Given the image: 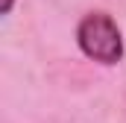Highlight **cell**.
I'll list each match as a JSON object with an SVG mask.
<instances>
[{"instance_id":"cell-1","label":"cell","mask_w":126,"mask_h":123,"mask_svg":"<svg viewBox=\"0 0 126 123\" xmlns=\"http://www.w3.org/2000/svg\"><path fill=\"white\" fill-rule=\"evenodd\" d=\"M76 44L88 59L100 64H117L123 59V35L114 18L106 12H91L76 27Z\"/></svg>"},{"instance_id":"cell-2","label":"cell","mask_w":126,"mask_h":123,"mask_svg":"<svg viewBox=\"0 0 126 123\" xmlns=\"http://www.w3.org/2000/svg\"><path fill=\"white\" fill-rule=\"evenodd\" d=\"M12 6H15V0H0V12H3V15H9Z\"/></svg>"}]
</instances>
